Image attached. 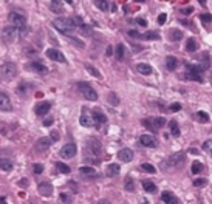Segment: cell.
Masks as SVG:
<instances>
[{"instance_id":"cell-1","label":"cell","mask_w":212,"mask_h":204,"mask_svg":"<svg viewBox=\"0 0 212 204\" xmlns=\"http://www.w3.org/2000/svg\"><path fill=\"white\" fill-rule=\"evenodd\" d=\"M53 27L62 34H70V33H73L76 30V25L68 17H57V19H54L53 20Z\"/></svg>"},{"instance_id":"cell-2","label":"cell","mask_w":212,"mask_h":204,"mask_svg":"<svg viewBox=\"0 0 212 204\" xmlns=\"http://www.w3.org/2000/svg\"><path fill=\"white\" fill-rule=\"evenodd\" d=\"M17 76V67L11 62H6L0 67V77H3L5 80H13Z\"/></svg>"},{"instance_id":"cell-3","label":"cell","mask_w":212,"mask_h":204,"mask_svg":"<svg viewBox=\"0 0 212 204\" xmlns=\"http://www.w3.org/2000/svg\"><path fill=\"white\" fill-rule=\"evenodd\" d=\"M77 88H79V91L84 94L85 99H88V100H96V99H98V93H96V90H94L90 84H87V82H79V84H77Z\"/></svg>"},{"instance_id":"cell-4","label":"cell","mask_w":212,"mask_h":204,"mask_svg":"<svg viewBox=\"0 0 212 204\" xmlns=\"http://www.w3.org/2000/svg\"><path fill=\"white\" fill-rule=\"evenodd\" d=\"M19 37V28L17 27H5L3 30H2V39L5 40V42H8V43H11V42H14L16 39Z\"/></svg>"},{"instance_id":"cell-5","label":"cell","mask_w":212,"mask_h":204,"mask_svg":"<svg viewBox=\"0 0 212 204\" xmlns=\"http://www.w3.org/2000/svg\"><path fill=\"white\" fill-rule=\"evenodd\" d=\"M85 149H87V152H88L91 156H98V155L101 153V142H99L98 139L91 138V139H88Z\"/></svg>"},{"instance_id":"cell-6","label":"cell","mask_w":212,"mask_h":204,"mask_svg":"<svg viewBox=\"0 0 212 204\" xmlns=\"http://www.w3.org/2000/svg\"><path fill=\"white\" fill-rule=\"evenodd\" d=\"M10 22L14 25V27H17V28H20V27H25L27 25V17L23 16V14H20V13H10Z\"/></svg>"},{"instance_id":"cell-7","label":"cell","mask_w":212,"mask_h":204,"mask_svg":"<svg viewBox=\"0 0 212 204\" xmlns=\"http://www.w3.org/2000/svg\"><path fill=\"white\" fill-rule=\"evenodd\" d=\"M45 54H47V57H48V59H51V60L62 62V63H65V62H67L65 56H64L59 50H56V48H48V50L45 51Z\"/></svg>"},{"instance_id":"cell-8","label":"cell","mask_w":212,"mask_h":204,"mask_svg":"<svg viewBox=\"0 0 212 204\" xmlns=\"http://www.w3.org/2000/svg\"><path fill=\"white\" fill-rule=\"evenodd\" d=\"M76 152H77V149H76L74 144H65V145L60 149L59 155H60L64 159H70V158H73V156L76 155Z\"/></svg>"},{"instance_id":"cell-9","label":"cell","mask_w":212,"mask_h":204,"mask_svg":"<svg viewBox=\"0 0 212 204\" xmlns=\"http://www.w3.org/2000/svg\"><path fill=\"white\" fill-rule=\"evenodd\" d=\"M0 110H3V112H11L13 110L11 99L6 93H0Z\"/></svg>"},{"instance_id":"cell-10","label":"cell","mask_w":212,"mask_h":204,"mask_svg":"<svg viewBox=\"0 0 212 204\" xmlns=\"http://www.w3.org/2000/svg\"><path fill=\"white\" fill-rule=\"evenodd\" d=\"M50 145H51V139L50 138H40L34 144V150L36 152H45V150L50 149Z\"/></svg>"},{"instance_id":"cell-11","label":"cell","mask_w":212,"mask_h":204,"mask_svg":"<svg viewBox=\"0 0 212 204\" xmlns=\"http://www.w3.org/2000/svg\"><path fill=\"white\" fill-rule=\"evenodd\" d=\"M139 144L144 145V147H156L158 145L156 139L152 135H141L139 136Z\"/></svg>"},{"instance_id":"cell-12","label":"cell","mask_w":212,"mask_h":204,"mask_svg":"<svg viewBox=\"0 0 212 204\" xmlns=\"http://www.w3.org/2000/svg\"><path fill=\"white\" fill-rule=\"evenodd\" d=\"M27 70H31V71H36V73H40V74H45L48 71L47 67L42 62H30V63H27Z\"/></svg>"},{"instance_id":"cell-13","label":"cell","mask_w":212,"mask_h":204,"mask_svg":"<svg viewBox=\"0 0 212 204\" xmlns=\"http://www.w3.org/2000/svg\"><path fill=\"white\" fill-rule=\"evenodd\" d=\"M186 159V153L184 152H177V153H173L170 158H169V165H178V164H181L183 161Z\"/></svg>"},{"instance_id":"cell-14","label":"cell","mask_w":212,"mask_h":204,"mask_svg":"<svg viewBox=\"0 0 212 204\" xmlns=\"http://www.w3.org/2000/svg\"><path fill=\"white\" fill-rule=\"evenodd\" d=\"M37 190H39V193L42 196H51L53 195V186L50 182H40Z\"/></svg>"},{"instance_id":"cell-15","label":"cell","mask_w":212,"mask_h":204,"mask_svg":"<svg viewBox=\"0 0 212 204\" xmlns=\"http://www.w3.org/2000/svg\"><path fill=\"white\" fill-rule=\"evenodd\" d=\"M118 158L123 161V162H130L133 159V152L130 149H123L118 152Z\"/></svg>"},{"instance_id":"cell-16","label":"cell","mask_w":212,"mask_h":204,"mask_svg":"<svg viewBox=\"0 0 212 204\" xmlns=\"http://www.w3.org/2000/svg\"><path fill=\"white\" fill-rule=\"evenodd\" d=\"M161 199L164 201V204H180L178 198L173 193H170V192H163L161 193Z\"/></svg>"},{"instance_id":"cell-17","label":"cell","mask_w":212,"mask_h":204,"mask_svg":"<svg viewBox=\"0 0 212 204\" xmlns=\"http://www.w3.org/2000/svg\"><path fill=\"white\" fill-rule=\"evenodd\" d=\"M50 108H51V102H40V104L36 107V113L39 116H45L50 112Z\"/></svg>"},{"instance_id":"cell-18","label":"cell","mask_w":212,"mask_h":204,"mask_svg":"<svg viewBox=\"0 0 212 204\" xmlns=\"http://www.w3.org/2000/svg\"><path fill=\"white\" fill-rule=\"evenodd\" d=\"M91 118H93V122H94L96 125H101V124H105V122H107V116H105L104 113H101L99 110H94Z\"/></svg>"},{"instance_id":"cell-19","label":"cell","mask_w":212,"mask_h":204,"mask_svg":"<svg viewBox=\"0 0 212 204\" xmlns=\"http://www.w3.org/2000/svg\"><path fill=\"white\" fill-rule=\"evenodd\" d=\"M50 10L56 14H60L62 10H64V3H62V0H51V3H50Z\"/></svg>"},{"instance_id":"cell-20","label":"cell","mask_w":212,"mask_h":204,"mask_svg":"<svg viewBox=\"0 0 212 204\" xmlns=\"http://www.w3.org/2000/svg\"><path fill=\"white\" fill-rule=\"evenodd\" d=\"M177 67H178V60H177V57H173V56H167V57H166V68H167L169 71H173V70H177Z\"/></svg>"},{"instance_id":"cell-21","label":"cell","mask_w":212,"mask_h":204,"mask_svg":"<svg viewBox=\"0 0 212 204\" xmlns=\"http://www.w3.org/2000/svg\"><path fill=\"white\" fill-rule=\"evenodd\" d=\"M139 39H144V40H160V33H156V31H147V33L141 34Z\"/></svg>"},{"instance_id":"cell-22","label":"cell","mask_w":212,"mask_h":204,"mask_svg":"<svg viewBox=\"0 0 212 204\" xmlns=\"http://www.w3.org/2000/svg\"><path fill=\"white\" fill-rule=\"evenodd\" d=\"M79 124L82 125V127H93V118L91 116H88V115H82L81 118H79Z\"/></svg>"},{"instance_id":"cell-23","label":"cell","mask_w":212,"mask_h":204,"mask_svg":"<svg viewBox=\"0 0 212 204\" xmlns=\"http://www.w3.org/2000/svg\"><path fill=\"white\" fill-rule=\"evenodd\" d=\"M197 48H198V43H197V40H195L193 37L187 39V42H186V51H189V53H193V51H197Z\"/></svg>"},{"instance_id":"cell-24","label":"cell","mask_w":212,"mask_h":204,"mask_svg":"<svg viewBox=\"0 0 212 204\" xmlns=\"http://www.w3.org/2000/svg\"><path fill=\"white\" fill-rule=\"evenodd\" d=\"M115 56H116L118 60H123V59H124V56H126V47H124L123 43H118V45H116Z\"/></svg>"},{"instance_id":"cell-25","label":"cell","mask_w":212,"mask_h":204,"mask_svg":"<svg viewBox=\"0 0 212 204\" xmlns=\"http://www.w3.org/2000/svg\"><path fill=\"white\" fill-rule=\"evenodd\" d=\"M136 70L141 73V74H152V67L149 65V63H138L136 65Z\"/></svg>"},{"instance_id":"cell-26","label":"cell","mask_w":212,"mask_h":204,"mask_svg":"<svg viewBox=\"0 0 212 204\" xmlns=\"http://www.w3.org/2000/svg\"><path fill=\"white\" fill-rule=\"evenodd\" d=\"M119 170H121L119 164H109V167H107V176H116L119 173Z\"/></svg>"},{"instance_id":"cell-27","label":"cell","mask_w":212,"mask_h":204,"mask_svg":"<svg viewBox=\"0 0 212 204\" xmlns=\"http://www.w3.org/2000/svg\"><path fill=\"white\" fill-rule=\"evenodd\" d=\"M0 169L5 172H10V170H13V162L6 158H0Z\"/></svg>"},{"instance_id":"cell-28","label":"cell","mask_w":212,"mask_h":204,"mask_svg":"<svg viewBox=\"0 0 212 204\" xmlns=\"http://www.w3.org/2000/svg\"><path fill=\"white\" fill-rule=\"evenodd\" d=\"M85 70H87V71H88L93 77H96V79H102V74H101V73H99V70H98V68H94L93 65L87 63V65H85Z\"/></svg>"},{"instance_id":"cell-29","label":"cell","mask_w":212,"mask_h":204,"mask_svg":"<svg viewBox=\"0 0 212 204\" xmlns=\"http://www.w3.org/2000/svg\"><path fill=\"white\" fill-rule=\"evenodd\" d=\"M150 122H152V127L155 130H158V129L166 125V119L164 118H153V119H150Z\"/></svg>"},{"instance_id":"cell-30","label":"cell","mask_w":212,"mask_h":204,"mask_svg":"<svg viewBox=\"0 0 212 204\" xmlns=\"http://www.w3.org/2000/svg\"><path fill=\"white\" fill-rule=\"evenodd\" d=\"M169 129H170L172 136H175V138L180 136V127H178V122H177V121H170V122H169Z\"/></svg>"},{"instance_id":"cell-31","label":"cell","mask_w":212,"mask_h":204,"mask_svg":"<svg viewBox=\"0 0 212 204\" xmlns=\"http://www.w3.org/2000/svg\"><path fill=\"white\" fill-rule=\"evenodd\" d=\"M169 37H170L172 42H180V40L183 39V33H181L180 30H172L170 34H169Z\"/></svg>"},{"instance_id":"cell-32","label":"cell","mask_w":212,"mask_h":204,"mask_svg":"<svg viewBox=\"0 0 212 204\" xmlns=\"http://www.w3.org/2000/svg\"><path fill=\"white\" fill-rule=\"evenodd\" d=\"M143 187L147 193H155L156 192V186L152 181H143Z\"/></svg>"},{"instance_id":"cell-33","label":"cell","mask_w":212,"mask_h":204,"mask_svg":"<svg viewBox=\"0 0 212 204\" xmlns=\"http://www.w3.org/2000/svg\"><path fill=\"white\" fill-rule=\"evenodd\" d=\"M195 118H197V121H200V122H209V115L206 113V112H203V110H200V112H197L195 113Z\"/></svg>"},{"instance_id":"cell-34","label":"cell","mask_w":212,"mask_h":204,"mask_svg":"<svg viewBox=\"0 0 212 204\" xmlns=\"http://www.w3.org/2000/svg\"><path fill=\"white\" fill-rule=\"evenodd\" d=\"M124 187H126L127 192H133V190H135V181H133L132 176H127V178H126V181H124Z\"/></svg>"},{"instance_id":"cell-35","label":"cell","mask_w":212,"mask_h":204,"mask_svg":"<svg viewBox=\"0 0 212 204\" xmlns=\"http://www.w3.org/2000/svg\"><path fill=\"white\" fill-rule=\"evenodd\" d=\"M79 172L82 173V175H96V169L94 167H90V165H82L81 169H79Z\"/></svg>"},{"instance_id":"cell-36","label":"cell","mask_w":212,"mask_h":204,"mask_svg":"<svg viewBox=\"0 0 212 204\" xmlns=\"http://www.w3.org/2000/svg\"><path fill=\"white\" fill-rule=\"evenodd\" d=\"M107 100H109V104H110V105H113V107L119 105V97H118L115 93H109V96H107Z\"/></svg>"},{"instance_id":"cell-37","label":"cell","mask_w":212,"mask_h":204,"mask_svg":"<svg viewBox=\"0 0 212 204\" xmlns=\"http://www.w3.org/2000/svg\"><path fill=\"white\" fill-rule=\"evenodd\" d=\"M201 172H203V162L193 161V162H192V173H193V175H198V173H201Z\"/></svg>"},{"instance_id":"cell-38","label":"cell","mask_w":212,"mask_h":204,"mask_svg":"<svg viewBox=\"0 0 212 204\" xmlns=\"http://www.w3.org/2000/svg\"><path fill=\"white\" fill-rule=\"evenodd\" d=\"M94 5H96V8H99L101 11H107V10H109V3L105 2V0H94Z\"/></svg>"},{"instance_id":"cell-39","label":"cell","mask_w":212,"mask_h":204,"mask_svg":"<svg viewBox=\"0 0 212 204\" xmlns=\"http://www.w3.org/2000/svg\"><path fill=\"white\" fill-rule=\"evenodd\" d=\"M56 167H57V170L60 173H70V167L67 164H64V162H56Z\"/></svg>"},{"instance_id":"cell-40","label":"cell","mask_w":212,"mask_h":204,"mask_svg":"<svg viewBox=\"0 0 212 204\" xmlns=\"http://www.w3.org/2000/svg\"><path fill=\"white\" fill-rule=\"evenodd\" d=\"M141 169H143L144 172H147V173H155V172H156V169H155L152 164H149V162H144V164H141Z\"/></svg>"},{"instance_id":"cell-41","label":"cell","mask_w":212,"mask_h":204,"mask_svg":"<svg viewBox=\"0 0 212 204\" xmlns=\"http://www.w3.org/2000/svg\"><path fill=\"white\" fill-rule=\"evenodd\" d=\"M200 20H201L204 25H209V23H212V16H210L209 13H204V14L200 16Z\"/></svg>"},{"instance_id":"cell-42","label":"cell","mask_w":212,"mask_h":204,"mask_svg":"<svg viewBox=\"0 0 212 204\" xmlns=\"http://www.w3.org/2000/svg\"><path fill=\"white\" fill-rule=\"evenodd\" d=\"M203 150L207 152L209 155H212V139H209V141H206V142L203 144Z\"/></svg>"},{"instance_id":"cell-43","label":"cell","mask_w":212,"mask_h":204,"mask_svg":"<svg viewBox=\"0 0 212 204\" xmlns=\"http://www.w3.org/2000/svg\"><path fill=\"white\" fill-rule=\"evenodd\" d=\"M206 184H207V179H204V178H198V179L193 181V186H195V187H203V186H206Z\"/></svg>"},{"instance_id":"cell-44","label":"cell","mask_w":212,"mask_h":204,"mask_svg":"<svg viewBox=\"0 0 212 204\" xmlns=\"http://www.w3.org/2000/svg\"><path fill=\"white\" fill-rule=\"evenodd\" d=\"M71 20H73V23H74L76 27H79V28L84 25V22H82V19H81L79 16H73V17H71Z\"/></svg>"},{"instance_id":"cell-45","label":"cell","mask_w":212,"mask_h":204,"mask_svg":"<svg viewBox=\"0 0 212 204\" xmlns=\"http://www.w3.org/2000/svg\"><path fill=\"white\" fill-rule=\"evenodd\" d=\"M27 33H28V27H27V25L19 28V37H20V39H23V37L27 36Z\"/></svg>"},{"instance_id":"cell-46","label":"cell","mask_w":212,"mask_h":204,"mask_svg":"<svg viewBox=\"0 0 212 204\" xmlns=\"http://www.w3.org/2000/svg\"><path fill=\"white\" fill-rule=\"evenodd\" d=\"M166 20H167V14H166V13H161V14L158 16V23H160V25H164Z\"/></svg>"},{"instance_id":"cell-47","label":"cell","mask_w":212,"mask_h":204,"mask_svg":"<svg viewBox=\"0 0 212 204\" xmlns=\"http://www.w3.org/2000/svg\"><path fill=\"white\" fill-rule=\"evenodd\" d=\"M181 13H183L184 16H187V14H192V13H193V8H192V6H187V8H183V10H181Z\"/></svg>"},{"instance_id":"cell-48","label":"cell","mask_w":212,"mask_h":204,"mask_svg":"<svg viewBox=\"0 0 212 204\" xmlns=\"http://www.w3.org/2000/svg\"><path fill=\"white\" fill-rule=\"evenodd\" d=\"M135 22H136L139 27H147V20H146V19H141V17H138Z\"/></svg>"},{"instance_id":"cell-49","label":"cell","mask_w":212,"mask_h":204,"mask_svg":"<svg viewBox=\"0 0 212 204\" xmlns=\"http://www.w3.org/2000/svg\"><path fill=\"white\" fill-rule=\"evenodd\" d=\"M44 172V165L42 164H34V173H42Z\"/></svg>"},{"instance_id":"cell-50","label":"cell","mask_w":212,"mask_h":204,"mask_svg":"<svg viewBox=\"0 0 212 204\" xmlns=\"http://www.w3.org/2000/svg\"><path fill=\"white\" fill-rule=\"evenodd\" d=\"M70 40H71L73 43H76L77 47H81V48L84 47V42H81V40H79V39H76V37H70Z\"/></svg>"},{"instance_id":"cell-51","label":"cell","mask_w":212,"mask_h":204,"mask_svg":"<svg viewBox=\"0 0 212 204\" xmlns=\"http://www.w3.org/2000/svg\"><path fill=\"white\" fill-rule=\"evenodd\" d=\"M50 138H51V141H54V142H56V141H59V133H57V132L54 130V132H51Z\"/></svg>"},{"instance_id":"cell-52","label":"cell","mask_w":212,"mask_h":204,"mask_svg":"<svg viewBox=\"0 0 212 204\" xmlns=\"http://www.w3.org/2000/svg\"><path fill=\"white\" fill-rule=\"evenodd\" d=\"M60 199L64 201V202H67V204H70L71 201H70V196L67 195V193H60Z\"/></svg>"},{"instance_id":"cell-53","label":"cell","mask_w":212,"mask_h":204,"mask_svg":"<svg viewBox=\"0 0 212 204\" xmlns=\"http://www.w3.org/2000/svg\"><path fill=\"white\" fill-rule=\"evenodd\" d=\"M129 36H130V37H136V39H139L141 34H139L138 31H135V30H130V31H129Z\"/></svg>"},{"instance_id":"cell-54","label":"cell","mask_w":212,"mask_h":204,"mask_svg":"<svg viewBox=\"0 0 212 204\" xmlns=\"http://www.w3.org/2000/svg\"><path fill=\"white\" fill-rule=\"evenodd\" d=\"M53 118H47V119H44V125L45 127H50V125H53Z\"/></svg>"},{"instance_id":"cell-55","label":"cell","mask_w":212,"mask_h":204,"mask_svg":"<svg viewBox=\"0 0 212 204\" xmlns=\"http://www.w3.org/2000/svg\"><path fill=\"white\" fill-rule=\"evenodd\" d=\"M170 110H172V112H178V110H181V105H180V104H172V105H170Z\"/></svg>"},{"instance_id":"cell-56","label":"cell","mask_w":212,"mask_h":204,"mask_svg":"<svg viewBox=\"0 0 212 204\" xmlns=\"http://www.w3.org/2000/svg\"><path fill=\"white\" fill-rule=\"evenodd\" d=\"M27 54H28V56H36V54H37V51H36V50H33V48H30V50H27Z\"/></svg>"},{"instance_id":"cell-57","label":"cell","mask_w":212,"mask_h":204,"mask_svg":"<svg viewBox=\"0 0 212 204\" xmlns=\"http://www.w3.org/2000/svg\"><path fill=\"white\" fill-rule=\"evenodd\" d=\"M107 56H113V47H107Z\"/></svg>"},{"instance_id":"cell-58","label":"cell","mask_w":212,"mask_h":204,"mask_svg":"<svg viewBox=\"0 0 212 204\" xmlns=\"http://www.w3.org/2000/svg\"><path fill=\"white\" fill-rule=\"evenodd\" d=\"M189 153H192V155H198L200 152H198L197 149H189Z\"/></svg>"},{"instance_id":"cell-59","label":"cell","mask_w":212,"mask_h":204,"mask_svg":"<svg viewBox=\"0 0 212 204\" xmlns=\"http://www.w3.org/2000/svg\"><path fill=\"white\" fill-rule=\"evenodd\" d=\"M206 2H207V0H198V3H200L201 6H206Z\"/></svg>"},{"instance_id":"cell-60","label":"cell","mask_w":212,"mask_h":204,"mask_svg":"<svg viewBox=\"0 0 212 204\" xmlns=\"http://www.w3.org/2000/svg\"><path fill=\"white\" fill-rule=\"evenodd\" d=\"M0 204H8V202H6V199H5L3 196H0Z\"/></svg>"},{"instance_id":"cell-61","label":"cell","mask_w":212,"mask_h":204,"mask_svg":"<svg viewBox=\"0 0 212 204\" xmlns=\"http://www.w3.org/2000/svg\"><path fill=\"white\" fill-rule=\"evenodd\" d=\"M98 204H112V202H110V201H105V199H102V201H99Z\"/></svg>"},{"instance_id":"cell-62","label":"cell","mask_w":212,"mask_h":204,"mask_svg":"<svg viewBox=\"0 0 212 204\" xmlns=\"http://www.w3.org/2000/svg\"><path fill=\"white\" fill-rule=\"evenodd\" d=\"M136 3H143V2H147V0H135Z\"/></svg>"},{"instance_id":"cell-63","label":"cell","mask_w":212,"mask_h":204,"mask_svg":"<svg viewBox=\"0 0 212 204\" xmlns=\"http://www.w3.org/2000/svg\"><path fill=\"white\" fill-rule=\"evenodd\" d=\"M67 3H68V5H73V0H67Z\"/></svg>"}]
</instances>
